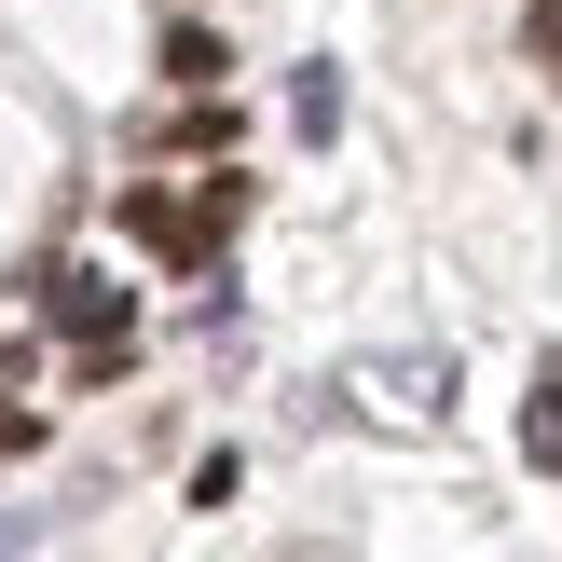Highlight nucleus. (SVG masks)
<instances>
[{
    "instance_id": "f257e3e1",
    "label": "nucleus",
    "mask_w": 562,
    "mask_h": 562,
    "mask_svg": "<svg viewBox=\"0 0 562 562\" xmlns=\"http://www.w3.org/2000/svg\"><path fill=\"white\" fill-rule=\"evenodd\" d=\"M124 234L151 247V261H179V274H192V261H220V206H206V192L179 206L165 179H137V192H124Z\"/></svg>"
},
{
    "instance_id": "f03ea898",
    "label": "nucleus",
    "mask_w": 562,
    "mask_h": 562,
    "mask_svg": "<svg viewBox=\"0 0 562 562\" xmlns=\"http://www.w3.org/2000/svg\"><path fill=\"white\" fill-rule=\"evenodd\" d=\"M42 329H69V344H97V329H124V289H110L97 261H55V274H42Z\"/></svg>"
},
{
    "instance_id": "7ed1b4c3",
    "label": "nucleus",
    "mask_w": 562,
    "mask_h": 562,
    "mask_svg": "<svg viewBox=\"0 0 562 562\" xmlns=\"http://www.w3.org/2000/svg\"><path fill=\"white\" fill-rule=\"evenodd\" d=\"M165 82H179V97H206V82H234V55H220V27H165Z\"/></svg>"
},
{
    "instance_id": "20e7f679",
    "label": "nucleus",
    "mask_w": 562,
    "mask_h": 562,
    "mask_svg": "<svg viewBox=\"0 0 562 562\" xmlns=\"http://www.w3.org/2000/svg\"><path fill=\"white\" fill-rule=\"evenodd\" d=\"M521 467H536V481H562V371L521 398Z\"/></svg>"
},
{
    "instance_id": "39448f33",
    "label": "nucleus",
    "mask_w": 562,
    "mask_h": 562,
    "mask_svg": "<svg viewBox=\"0 0 562 562\" xmlns=\"http://www.w3.org/2000/svg\"><path fill=\"white\" fill-rule=\"evenodd\" d=\"M165 137H179V151H234V110H220V82H206V97H192Z\"/></svg>"
},
{
    "instance_id": "423d86ee",
    "label": "nucleus",
    "mask_w": 562,
    "mask_h": 562,
    "mask_svg": "<svg viewBox=\"0 0 562 562\" xmlns=\"http://www.w3.org/2000/svg\"><path fill=\"white\" fill-rule=\"evenodd\" d=\"M289 124H302V137H329V124H344V82L302 69V82H289Z\"/></svg>"
},
{
    "instance_id": "0eeeda50",
    "label": "nucleus",
    "mask_w": 562,
    "mask_h": 562,
    "mask_svg": "<svg viewBox=\"0 0 562 562\" xmlns=\"http://www.w3.org/2000/svg\"><path fill=\"white\" fill-rule=\"evenodd\" d=\"M521 55H536V69H562V0H536V14H521Z\"/></svg>"
},
{
    "instance_id": "6e6552de",
    "label": "nucleus",
    "mask_w": 562,
    "mask_h": 562,
    "mask_svg": "<svg viewBox=\"0 0 562 562\" xmlns=\"http://www.w3.org/2000/svg\"><path fill=\"white\" fill-rule=\"evenodd\" d=\"M14 453H42V412H14V398H0V467H14Z\"/></svg>"
}]
</instances>
